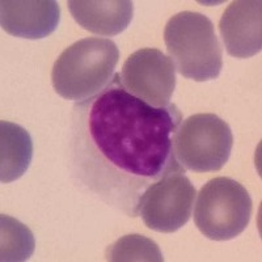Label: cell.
<instances>
[{
  "label": "cell",
  "instance_id": "obj_7",
  "mask_svg": "<svg viewBox=\"0 0 262 262\" xmlns=\"http://www.w3.org/2000/svg\"><path fill=\"white\" fill-rule=\"evenodd\" d=\"M119 78L128 93L155 107L168 106L176 88L174 64L158 49H140L131 54Z\"/></svg>",
  "mask_w": 262,
  "mask_h": 262
},
{
  "label": "cell",
  "instance_id": "obj_1",
  "mask_svg": "<svg viewBox=\"0 0 262 262\" xmlns=\"http://www.w3.org/2000/svg\"><path fill=\"white\" fill-rule=\"evenodd\" d=\"M181 121L176 105L151 106L128 93L114 74L102 92L74 107L71 147L79 179L106 203L137 216L149 185L185 173L173 152Z\"/></svg>",
  "mask_w": 262,
  "mask_h": 262
},
{
  "label": "cell",
  "instance_id": "obj_2",
  "mask_svg": "<svg viewBox=\"0 0 262 262\" xmlns=\"http://www.w3.org/2000/svg\"><path fill=\"white\" fill-rule=\"evenodd\" d=\"M118 60L119 50L112 39H80L66 49L54 63V90L71 101L81 102L95 97L113 80Z\"/></svg>",
  "mask_w": 262,
  "mask_h": 262
},
{
  "label": "cell",
  "instance_id": "obj_4",
  "mask_svg": "<svg viewBox=\"0 0 262 262\" xmlns=\"http://www.w3.org/2000/svg\"><path fill=\"white\" fill-rule=\"evenodd\" d=\"M252 210V198L240 182L229 177H215L198 194L194 223L210 240L227 242L244 232Z\"/></svg>",
  "mask_w": 262,
  "mask_h": 262
},
{
  "label": "cell",
  "instance_id": "obj_12",
  "mask_svg": "<svg viewBox=\"0 0 262 262\" xmlns=\"http://www.w3.org/2000/svg\"><path fill=\"white\" fill-rule=\"evenodd\" d=\"M36 242L25 224L8 215L0 216V259L3 262L27 261L34 253Z\"/></svg>",
  "mask_w": 262,
  "mask_h": 262
},
{
  "label": "cell",
  "instance_id": "obj_6",
  "mask_svg": "<svg viewBox=\"0 0 262 262\" xmlns=\"http://www.w3.org/2000/svg\"><path fill=\"white\" fill-rule=\"evenodd\" d=\"M196 191L181 172H173L149 185L138 202V215L152 231L173 233L188 223Z\"/></svg>",
  "mask_w": 262,
  "mask_h": 262
},
{
  "label": "cell",
  "instance_id": "obj_13",
  "mask_svg": "<svg viewBox=\"0 0 262 262\" xmlns=\"http://www.w3.org/2000/svg\"><path fill=\"white\" fill-rule=\"evenodd\" d=\"M106 259L112 262H161L164 257L155 242L142 235H126L106 249Z\"/></svg>",
  "mask_w": 262,
  "mask_h": 262
},
{
  "label": "cell",
  "instance_id": "obj_5",
  "mask_svg": "<svg viewBox=\"0 0 262 262\" xmlns=\"http://www.w3.org/2000/svg\"><path fill=\"white\" fill-rule=\"evenodd\" d=\"M233 146L228 123L211 113L190 116L180 123L173 137V152L184 169L205 173L221 170Z\"/></svg>",
  "mask_w": 262,
  "mask_h": 262
},
{
  "label": "cell",
  "instance_id": "obj_9",
  "mask_svg": "<svg viewBox=\"0 0 262 262\" xmlns=\"http://www.w3.org/2000/svg\"><path fill=\"white\" fill-rule=\"evenodd\" d=\"M60 7L54 0H2L0 24L8 34L20 38L41 39L55 32Z\"/></svg>",
  "mask_w": 262,
  "mask_h": 262
},
{
  "label": "cell",
  "instance_id": "obj_8",
  "mask_svg": "<svg viewBox=\"0 0 262 262\" xmlns=\"http://www.w3.org/2000/svg\"><path fill=\"white\" fill-rule=\"evenodd\" d=\"M219 32L229 55L247 59L262 49L261 0H237L229 4L219 21Z\"/></svg>",
  "mask_w": 262,
  "mask_h": 262
},
{
  "label": "cell",
  "instance_id": "obj_10",
  "mask_svg": "<svg viewBox=\"0 0 262 262\" xmlns=\"http://www.w3.org/2000/svg\"><path fill=\"white\" fill-rule=\"evenodd\" d=\"M67 6L83 29L104 37L121 34L134 16L130 0H70Z\"/></svg>",
  "mask_w": 262,
  "mask_h": 262
},
{
  "label": "cell",
  "instance_id": "obj_3",
  "mask_svg": "<svg viewBox=\"0 0 262 262\" xmlns=\"http://www.w3.org/2000/svg\"><path fill=\"white\" fill-rule=\"evenodd\" d=\"M164 42L180 75L194 81L215 80L223 69V51L212 21L200 12L172 16L164 29Z\"/></svg>",
  "mask_w": 262,
  "mask_h": 262
},
{
  "label": "cell",
  "instance_id": "obj_11",
  "mask_svg": "<svg viewBox=\"0 0 262 262\" xmlns=\"http://www.w3.org/2000/svg\"><path fill=\"white\" fill-rule=\"evenodd\" d=\"M33 159V140L24 127L0 122V181L9 184L20 179Z\"/></svg>",
  "mask_w": 262,
  "mask_h": 262
}]
</instances>
